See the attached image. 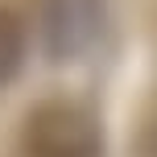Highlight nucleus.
Segmentation results:
<instances>
[{"instance_id": "f257e3e1", "label": "nucleus", "mask_w": 157, "mask_h": 157, "mask_svg": "<svg viewBox=\"0 0 157 157\" xmlns=\"http://www.w3.org/2000/svg\"><path fill=\"white\" fill-rule=\"evenodd\" d=\"M25 157H103L99 120L75 99H46L21 124Z\"/></svg>"}, {"instance_id": "f03ea898", "label": "nucleus", "mask_w": 157, "mask_h": 157, "mask_svg": "<svg viewBox=\"0 0 157 157\" xmlns=\"http://www.w3.org/2000/svg\"><path fill=\"white\" fill-rule=\"evenodd\" d=\"M103 25V0H46L41 4V37L46 54L66 62L78 58Z\"/></svg>"}, {"instance_id": "7ed1b4c3", "label": "nucleus", "mask_w": 157, "mask_h": 157, "mask_svg": "<svg viewBox=\"0 0 157 157\" xmlns=\"http://www.w3.org/2000/svg\"><path fill=\"white\" fill-rule=\"evenodd\" d=\"M21 58H25V33L17 13L0 8V83H8L17 71H21Z\"/></svg>"}]
</instances>
